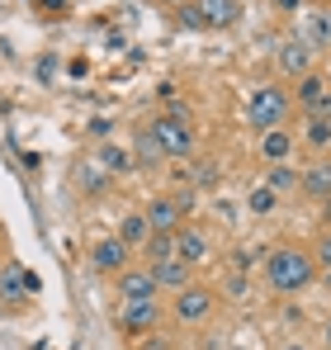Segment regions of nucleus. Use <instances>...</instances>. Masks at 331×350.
Here are the masks:
<instances>
[{
	"label": "nucleus",
	"instance_id": "nucleus-34",
	"mask_svg": "<svg viewBox=\"0 0 331 350\" xmlns=\"http://www.w3.org/2000/svg\"><path fill=\"white\" fill-rule=\"evenodd\" d=\"M317 118H331V95L322 100V109H317Z\"/></svg>",
	"mask_w": 331,
	"mask_h": 350
},
{
	"label": "nucleus",
	"instance_id": "nucleus-14",
	"mask_svg": "<svg viewBox=\"0 0 331 350\" xmlns=\"http://www.w3.org/2000/svg\"><path fill=\"white\" fill-rule=\"evenodd\" d=\"M204 29H232L241 19V0H194Z\"/></svg>",
	"mask_w": 331,
	"mask_h": 350
},
{
	"label": "nucleus",
	"instance_id": "nucleus-16",
	"mask_svg": "<svg viewBox=\"0 0 331 350\" xmlns=\"http://www.w3.org/2000/svg\"><path fill=\"white\" fill-rule=\"evenodd\" d=\"M95 161L114 175V180H123V175L137 171V161H133V147H118V142H100L95 147Z\"/></svg>",
	"mask_w": 331,
	"mask_h": 350
},
{
	"label": "nucleus",
	"instance_id": "nucleus-26",
	"mask_svg": "<svg viewBox=\"0 0 331 350\" xmlns=\"http://www.w3.org/2000/svg\"><path fill=\"white\" fill-rule=\"evenodd\" d=\"M0 298H10V303H24V298H29L24 280H10V275H5V280H0Z\"/></svg>",
	"mask_w": 331,
	"mask_h": 350
},
{
	"label": "nucleus",
	"instance_id": "nucleus-22",
	"mask_svg": "<svg viewBox=\"0 0 331 350\" xmlns=\"http://www.w3.org/2000/svg\"><path fill=\"white\" fill-rule=\"evenodd\" d=\"M142 256H147V265L170 260V256H175V232H152V241L142 246Z\"/></svg>",
	"mask_w": 331,
	"mask_h": 350
},
{
	"label": "nucleus",
	"instance_id": "nucleus-7",
	"mask_svg": "<svg viewBox=\"0 0 331 350\" xmlns=\"http://www.w3.org/2000/svg\"><path fill=\"white\" fill-rule=\"evenodd\" d=\"M142 213H147V223H152V232H180L185 228V204H180V194H152L147 204H142Z\"/></svg>",
	"mask_w": 331,
	"mask_h": 350
},
{
	"label": "nucleus",
	"instance_id": "nucleus-33",
	"mask_svg": "<svg viewBox=\"0 0 331 350\" xmlns=\"http://www.w3.org/2000/svg\"><path fill=\"white\" fill-rule=\"evenodd\" d=\"M53 71H57V57H43V62H38V76H43V81H48Z\"/></svg>",
	"mask_w": 331,
	"mask_h": 350
},
{
	"label": "nucleus",
	"instance_id": "nucleus-3",
	"mask_svg": "<svg viewBox=\"0 0 331 350\" xmlns=\"http://www.w3.org/2000/svg\"><path fill=\"white\" fill-rule=\"evenodd\" d=\"M170 322L175 327H185V332H194V327H209L213 322V312H218V293L209 289V284H189V289L170 293Z\"/></svg>",
	"mask_w": 331,
	"mask_h": 350
},
{
	"label": "nucleus",
	"instance_id": "nucleus-31",
	"mask_svg": "<svg viewBox=\"0 0 331 350\" xmlns=\"http://www.w3.org/2000/svg\"><path fill=\"white\" fill-rule=\"evenodd\" d=\"M38 10H48V14H66V0H38Z\"/></svg>",
	"mask_w": 331,
	"mask_h": 350
},
{
	"label": "nucleus",
	"instance_id": "nucleus-4",
	"mask_svg": "<svg viewBox=\"0 0 331 350\" xmlns=\"http://www.w3.org/2000/svg\"><path fill=\"white\" fill-rule=\"evenodd\" d=\"M161 312H166L161 298H118V308H114V327H118L123 336H147V332H157Z\"/></svg>",
	"mask_w": 331,
	"mask_h": 350
},
{
	"label": "nucleus",
	"instance_id": "nucleus-17",
	"mask_svg": "<svg viewBox=\"0 0 331 350\" xmlns=\"http://www.w3.org/2000/svg\"><path fill=\"white\" fill-rule=\"evenodd\" d=\"M118 241H123V246H133V251H142V246H147V241H152V223H147V213H142V208H133V213H123V218H118Z\"/></svg>",
	"mask_w": 331,
	"mask_h": 350
},
{
	"label": "nucleus",
	"instance_id": "nucleus-20",
	"mask_svg": "<svg viewBox=\"0 0 331 350\" xmlns=\"http://www.w3.org/2000/svg\"><path fill=\"white\" fill-rule=\"evenodd\" d=\"M109 180H114V175L105 171V166H100L95 157L76 166V185H81V189H90V194H105V189H109Z\"/></svg>",
	"mask_w": 331,
	"mask_h": 350
},
{
	"label": "nucleus",
	"instance_id": "nucleus-13",
	"mask_svg": "<svg viewBox=\"0 0 331 350\" xmlns=\"http://www.w3.org/2000/svg\"><path fill=\"white\" fill-rule=\"evenodd\" d=\"M152 275H157L161 293H180V289H189V284H194V265H189V260H180V256L157 260V265H152Z\"/></svg>",
	"mask_w": 331,
	"mask_h": 350
},
{
	"label": "nucleus",
	"instance_id": "nucleus-11",
	"mask_svg": "<svg viewBox=\"0 0 331 350\" xmlns=\"http://www.w3.org/2000/svg\"><path fill=\"white\" fill-rule=\"evenodd\" d=\"M133 161H137V171H157L161 161H170L161 137L152 133V123H137V133H133Z\"/></svg>",
	"mask_w": 331,
	"mask_h": 350
},
{
	"label": "nucleus",
	"instance_id": "nucleus-35",
	"mask_svg": "<svg viewBox=\"0 0 331 350\" xmlns=\"http://www.w3.org/2000/svg\"><path fill=\"white\" fill-rule=\"evenodd\" d=\"M317 280H322V284H327V293H331V270H322V275H317Z\"/></svg>",
	"mask_w": 331,
	"mask_h": 350
},
{
	"label": "nucleus",
	"instance_id": "nucleus-23",
	"mask_svg": "<svg viewBox=\"0 0 331 350\" xmlns=\"http://www.w3.org/2000/svg\"><path fill=\"white\" fill-rule=\"evenodd\" d=\"M275 194H284V189H303V171H293L289 161L284 166H270V180H265Z\"/></svg>",
	"mask_w": 331,
	"mask_h": 350
},
{
	"label": "nucleus",
	"instance_id": "nucleus-37",
	"mask_svg": "<svg viewBox=\"0 0 331 350\" xmlns=\"http://www.w3.org/2000/svg\"><path fill=\"white\" fill-rule=\"evenodd\" d=\"M284 350H308V346H298V341H289V346H284Z\"/></svg>",
	"mask_w": 331,
	"mask_h": 350
},
{
	"label": "nucleus",
	"instance_id": "nucleus-8",
	"mask_svg": "<svg viewBox=\"0 0 331 350\" xmlns=\"http://www.w3.org/2000/svg\"><path fill=\"white\" fill-rule=\"evenodd\" d=\"M90 265L100 275H123L133 265V246H123L118 237H95L90 241Z\"/></svg>",
	"mask_w": 331,
	"mask_h": 350
},
{
	"label": "nucleus",
	"instance_id": "nucleus-5",
	"mask_svg": "<svg viewBox=\"0 0 331 350\" xmlns=\"http://www.w3.org/2000/svg\"><path fill=\"white\" fill-rule=\"evenodd\" d=\"M152 133L161 137L166 157L170 161H185V157H194V123L185 109H170V114H157L152 118Z\"/></svg>",
	"mask_w": 331,
	"mask_h": 350
},
{
	"label": "nucleus",
	"instance_id": "nucleus-39",
	"mask_svg": "<svg viewBox=\"0 0 331 350\" xmlns=\"http://www.w3.org/2000/svg\"><path fill=\"white\" fill-rule=\"evenodd\" d=\"M166 5H175V10H180V5H185V0H166Z\"/></svg>",
	"mask_w": 331,
	"mask_h": 350
},
{
	"label": "nucleus",
	"instance_id": "nucleus-40",
	"mask_svg": "<svg viewBox=\"0 0 331 350\" xmlns=\"http://www.w3.org/2000/svg\"><path fill=\"white\" fill-rule=\"evenodd\" d=\"M327 81H331V57H327Z\"/></svg>",
	"mask_w": 331,
	"mask_h": 350
},
{
	"label": "nucleus",
	"instance_id": "nucleus-30",
	"mask_svg": "<svg viewBox=\"0 0 331 350\" xmlns=\"http://www.w3.org/2000/svg\"><path fill=\"white\" fill-rule=\"evenodd\" d=\"M246 289H251V280H246V275H227V293H232V298H241Z\"/></svg>",
	"mask_w": 331,
	"mask_h": 350
},
{
	"label": "nucleus",
	"instance_id": "nucleus-29",
	"mask_svg": "<svg viewBox=\"0 0 331 350\" xmlns=\"http://www.w3.org/2000/svg\"><path fill=\"white\" fill-rule=\"evenodd\" d=\"M270 10H279V14H303L308 0H270Z\"/></svg>",
	"mask_w": 331,
	"mask_h": 350
},
{
	"label": "nucleus",
	"instance_id": "nucleus-25",
	"mask_svg": "<svg viewBox=\"0 0 331 350\" xmlns=\"http://www.w3.org/2000/svg\"><path fill=\"white\" fill-rule=\"evenodd\" d=\"M133 350H180L175 346V336H166V332H147V336H137Z\"/></svg>",
	"mask_w": 331,
	"mask_h": 350
},
{
	"label": "nucleus",
	"instance_id": "nucleus-27",
	"mask_svg": "<svg viewBox=\"0 0 331 350\" xmlns=\"http://www.w3.org/2000/svg\"><path fill=\"white\" fill-rule=\"evenodd\" d=\"M313 256H317V265H322V270H331V228H322L317 246H313Z\"/></svg>",
	"mask_w": 331,
	"mask_h": 350
},
{
	"label": "nucleus",
	"instance_id": "nucleus-12",
	"mask_svg": "<svg viewBox=\"0 0 331 350\" xmlns=\"http://www.w3.org/2000/svg\"><path fill=\"white\" fill-rule=\"evenodd\" d=\"M118 298H161V284H157L152 265H128L118 275Z\"/></svg>",
	"mask_w": 331,
	"mask_h": 350
},
{
	"label": "nucleus",
	"instance_id": "nucleus-10",
	"mask_svg": "<svg viewBox=\"0 0 331 350\" xmlns=\"http://www.w3.org/2000/svg\"><path fill=\"white\" fill-rule=\"evenodd\" d=\"M289 95H293V105H298L303 114H317V109H322V100L331 95L327 71H308L303 81H293V90H289Z\"/></svg>",
	"mask_w": 331,
	"mask_h": 350
},
{
	"label": "nucleus",
	"instance_id": "nucleus-36",
	"mask_svg": "<svg viewBox=\"0 0 331 350\" xmlns=\"http://www.w3.org/2000/svg\"><path fill=\"white\" fill-rule=\"evenodd\" d=\"M322 218H327V228H331V199H327V208H322Z\"/></svg>",
	"mask_w": 331,
	"mask_h": 350
},
{
	"label": "nucleus",
	"instance_id": "nucleus-38",
	"mask_svg": "<svg viewBox=\"0 0 331 350\" xmlns=\"http://www.w3.org/2000/svg\"><path fill=\"white\" fill-rule=\"evenodd\" d=\"M327 350H331V322H327Z\"/></svg>",
	"mask_w": 331,
	"mask_h": 350
},
{
	"label": "nucleus",
	"instance_id": "nucleus-28",
	"mask_svg": "<svg viewBox=\"0 0 331 350\" xmlns=\"http://www.w3.org/2000/svg\"><path fill=\"white\" fill-rule=\"evenodd\" d=\"M180 24H185V29H204V19H199L194 0H185V5H180Z\"/></svg>",
	"mask_w": 331,
	"mask_h": 350
},
{
	"label": "nucleus",
	"instance_id": "nucleus-21",
	"mask_svg": "<svg viewBox=\"0 0 331 350\" xmlns=\"http://www.w3.org/2000/svg\"><path fill=\"white\" fill-rule=\"evenodd\" d=\"M298 142H303V147H313V152H327V147H331V118L308 114L303 133H298Z\"/></svg>",
	"mask_w": 331,
	"mask_h": 350
},
{
	"label": "nucleus",
	"instance_id": "nucleus-1",
	"mask_svg": "<svg viewBox=\"0 0 331 350\" xmlns=\"http://www.w3.org/2000/svg\"><path fill=\"white\" fill-rule=\"evenodd\" d=\"M317 270H322V265H317L313 251H303V246H275V251L265 256V265H261V280H265L270 293L293 298V293H303L317 280Z\"/></svg>",
	"mask_w": 331,
	"mask_h": 350
},
{
	"label": "nucleus",
	"instance_id": "nucleus-24",
	"mask_svg": "<svg viewBox=\"0 0 331 350\" xmlns=\"http://www.w3.org/2000/svg\"><path fill=\"white\" fill-rule=\"evenodd\" d=\"M246 208H251V213H275V208H279V194L270 189V185H256V189H251V199H246Z\"/></svg>",
	"mask_w": 331,
	"mask_h": 350
},
{
	"label": "nucleus",
	"instance_id": "nucleus-19",
	"mask_svg": "<svg viewBox=\"0 0 331 350\" xmlns=\"http://www.w3.org/2000/svg\"><path fill=\"white\" fill-rule=\"evenodd\" d=\"M298 194H308V199H331V161H313L308 171H303V189Z\"/></svg>",
	"mask_w": 331,
	"mask_h": 350
},
{
	"label": "nucleus",
	"instance_id": "nucleus-2",
	"mask_svg": "<svg viewBox=\"0 0 331 350\" xmlns=\"http://www.w3.org/2000/svg\"><path fill=\"white\" fill-rule=\"evenodd\" d=\"M289 114H293V95H289L284 85H256V90L246 95V123L261 128V133L284 128Z\"/></svg>",
	"mask_w": 331,
	"mask_h": 350
},
{
	"label": "nucleus",
	"instance_id": "nucleus-15",
	"mask_svg": "<svg viewBox=\"0 0 331 350\" xmlns=\"http://www.w3.org/2000/svg\"><path fill=\"white\" fill-rule=\"evenodd\" d=\"M293 147H298V137H293L289 128H270V133H261V161H270V166H284V161L293 157Z\"/></svg>",
	"mask_w": 331,
	"mask_h": 350
},
{
	"label": "nucleus",
	"instance_id": "nucleus-9",
	"mask_svg": "<svg viewBox=\"0 0 331 350\" xmlns=\"http://www.w3.org/2000/svg\"><path fill=\"white\" fill-rule=\"evenodd\" d=\"M313 62H317V53H313V48H308V43H303V38H298V33H293V38H284V43H279V71H284V76H289V81H303V76H308V71H317V66H313Z\"/></svg>",
	"mask_w": 331,
	"mask_h": 350
},
{
	"label": "nucleus",
	"instance_id": "nucleus-32",
	"mask_svg": "<svg viewBox=\"0 0 331 350\" xmlns=\"http://www.w3.org/2000/svg\"><path fill=\"white\" fill-rule=\"evenodd\" d=\"M90 133H95V137H105V142H109V118H95V123H90Z\"/></svg>",
	"mask_w": 331,
	"mask_h": 350
},
{
	"label": "nucleus",
	"instance_id": "nucleus-18",
	"mask_svg": "<svg viewBox=\"0 0 331 350\" xmlns=\"http://www.w3.org/2000/svg\"><path fill=\"white\" fill-rule=\"evenodd\" d=\"M175 256H180V260H189V265H204V260H209V237L185 223V228L175 232Z\"/></svg>",
	"mask_w": 331,
	"mask_h": 350
},
{
	"label": "nucleus",
	"instance_id": "nucleus-6",
	"mask_svg": "<svg viewBox=\"0 0 331 350\" xmlns=\"http://www.w3.org/2000/svg\"><path fill=\"white\" fill-rule=\"evenodd\" d=\"M298 38L313 48V53H327L331 57V5H308L298 14Z\"/></svg>",
	"mask_w": 331,
	"mask_h": 350
}]
</instances>
